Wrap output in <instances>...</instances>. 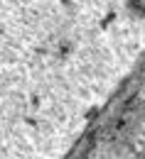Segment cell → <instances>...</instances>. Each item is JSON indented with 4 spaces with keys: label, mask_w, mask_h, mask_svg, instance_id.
<instances>
[{
    "label": "cell",
    "mask_w": 145,
    "mask_h": 159,
    "mask_svg": "<svg viewBox=\"0 0 145 159\" xmlns=\"http://www.w3.org/2000/svg\"><path fill=\"white\" fill-rule=\"evenodd\" d=\"M143 42L145 0H0V159L57 149Z\"/></svg>",
    "instance_id": "6da1fadb"
}]
</instances>
